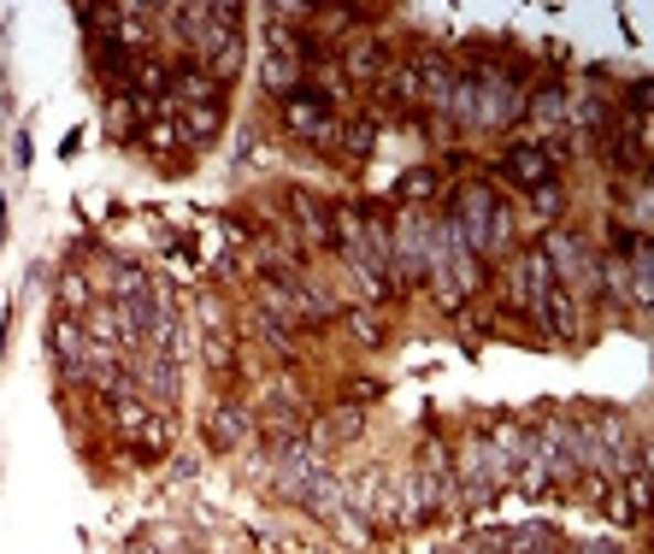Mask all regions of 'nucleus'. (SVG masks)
<instances>
[{"mask_svg":"<svg viewBox=\"0 0 654 554\" xmlns=\"http://www.w3.org/2000/svg\"><path fill=\"white\" fill-rule=\"evenodd\" d=\"M472 89H478V113H472V125H484V130H502L513 125V118L525 113V89H519V77L502 72V65H478L472 72Z\"/></svg>","mask_w":654,"mask_h":554,"instance_id":"1","label":"nucleus"},{"mask_svg":"<svg viewBox=\"0 0 654 554\" xmlns=\"http://www.w3.org/2000/svg\"><path fill=\"white\" fill-rule=\"evenodd\" d=\"M507 483H513V460H507L490 437H472V448H467V478H460V496H467L472 508H490V501L502 496Z\"/></svg>","mask_w":654,"mask_h":554,"instance_id":"2","label":"nucleus"},{"mask_svg":"<svg viewBox=\"0 0 654 554\" xmlns=\"http://www.w3.org/2000/svg\"><path fill=\"white\" fill-rule=\"evenodd\" d=\"M271 466H278V490H283L289 501H307L324 478H331L324 448L307 443V437H301V443H278V460H271Z\"/></svg>","mask_w":654,"mask_h":554,"instance_id":"3","label":"nucleus"},{"mask_svg":"<svg viewBox=\"0 0 654 554\" xmlns=\"http://www.w3.org/2000/svg\"><path fill=\"white\" fill-rule=\"evenodd\" d=\"M543 259H548V271H555L560 289H596V284H601L596 254L583 248L572 231H548V236H543Z\"/></svg>","mask_w":654,"mask_h":554,"instance_id":"4","label":"nucleus"},{"mask_svg":"<svg viewBox=\"0 0 654 554\" xmlns=\"http://www.w3.org/2000/svg\"><path fill=\"white\" fill-rule=\"evenodd\" d=\"M283 118H289V125H296L301 136H313V142H336V113H331V95L313 89V83H301V89L283 100Z\"/></svg>","mask_w":654,"mask_h":554,"instance_id":"5","label":"nucleus"},{"mask_svg":"<svg viewBox=\"0 0 654 554\" xmlns=\"http://www.w3.org/2000/svg\"><path fill=\"white\" fill-rule=\"evenodd\" d=\"M271 284L283 289V301H289V313H296V324H324L336 313V301L324 296V289L313 284L307 271H289V277H271Z\"/></svg>","mask_w":654,"mask_h":554,"instance_id":"6","label":"nucleus"},{"mask_svg":"<svg viewBox=\"0 0 654 554\" xmlns=\"http://www.w3.org/2000/svg\"><path fill=\"white\" fill-rule=\"evenodd\" d=\"M266 89L271 95H296L301 89V47H296V36H289V30H278V36H271V54H266Z\"/></svg>","mask_w":654,"mask_h":554,"instance_id":"7","label":"nucleus"},{"mask_svg":"<svg viewBox=\"0 0 654 554\" xmlns=\"http://www.w3.org/2000/svg\"><path fill=\"white\" fill-rule=\"evenodd\" d=\"M548 289H555V271H548L543 248L519 254V266H513V301H519V307H537Z\"/></svg>","mask_w":654,"mask_h":554,"instance_id":"8","label":"nucleus"},{"mask_svg":"<svg viewBox=\"0 0 654 554\" xmlns=\"http://www.w3.org/2000/svg\"><path fill=\"white\" fill-rule=\"evenodd\" d=\"M507 178H519V189H543V183H555V160H548V153L537 148V142H519L507 153Z\"/></svg>","mask_w":654,"mask_h":554,"instance_id":"9","label":"nucleus"},{"mask_svg":"<svg viewBox=\"0 0 654 554\" xmlns=\"http://www.w3.org/2000/svg\"><path fill=\"white\" fill-rule=\"evenodd\" d=\"M136 390H142V395H153V402H178V360H171V354H153V360H142V366H136Z\"/></svg>","mask_w":654,"mask_h":554,"instance_id":"10","label":"nucleus"},{"mask_svg":"<svg viewBox=\"0 0 654 554\" xmlns=\"http://www.w3.org/2000/svg\"><path fill=\"white\" fill-rule=\"evenodd\" d=\"M112 413H118V430H125V437H142L148 448H165V425L153 419L148 407H136L130 395H118V402H112Z\"/></svg>","mask_w":654,"mask_h":554,"instance_id":"11","label":"nucleus"},{"mask_svg":"<svg viewBox=\"0 0 654 554\" xmlns=\"http://www.w3.org/2000/svg\"><path fill=\"white\" fill-rule=\"evenodd\" d=\"M530 313H537L543 324H548V331H555V337H572L578 331V307H572V289H548V296L537 301V307H530Z\"/></svg>","mask_w":654,"mask_h":554,"instance_id":"12","label":"nucleus"},{"mask_svg":"<svg viewBox=\"0 0 654 554\" xmlns=\"http://www.w3.org/2000/svg\"><path fill=\"white\" fill-rule=\"evenodd\" d=\"M54 349L65 360V372H83L89 366V331H83V319H60L54 324Z\"/></svg>","mask_w":654,"mask_h":554,"instance_id":"13","label":"nucleus"},{"mask_svg":"<svg viewBox=\"0 0 654 554\" xmlns=\"http://www.w3.org/2000/svg\"><path fill=\"white\" fill-rule=\"evenodd\" d=\"M254 430V413L248 407H218L213 413V430H206V437H213V448H236Z\"/></svg>","mask_w":654,"mask_h":554,"instance_id":"14","label":"nucleus"},{"mask_svg":"<svg viewBox=\"0 0 654 554\" xmlns=\"http://www.w3.org/2000/svg\"><path fill=\"white\" fill-rule=\"evenodd\" d=\"M507 554H560V531L555 525H519V531H507Z\"/></svg>","mask_w":654,"mask_h":554,"instance_id":"15","label":"nucleus"},{"mask_svg":"<svg viewBox=\"0 0 654 554\" xmlns=\"http://www.w3.org/2000/svg\"><path fill=\"white\" fill-rule=\"evenodd\" d=\"M201 360H206V372H218V377H230V372H236V349H230L225 324H206V342H201Z\"/></svg>","mask_w":654,"mask_h":554,"instance_id":"16","label":"nucleus"},{"mask_svg":"<svg viewBox=\"0 0 654 554\" xmlns=\"http://www.w3.org/2000/svg\"><path fill=\"white\" fill-rule=\"evenodd\" d=\"M289 206L301 213L307 236H319V242H336V231H331V213H324V206H319L313 195H307V189H296V195H289Z\"/></svg>","mask_w":654,"mask_h":554,"instance_id":"17","label":"nucleus"},{"mask_svg":"<svg viewBox=\"0 0 654 554\" xmlns=\"http://www.w3.org/2000/svg\"><path fill=\"white\" fill-rule=\"evenodd\" d=\"M525 113H537V118H572V100H566V89H543L537 100H525Z\"/></svg>","mask_w":654,"mask_h":554,"instance_id":"18","label":"nucleus"},{"mask_svg":"<svg viewBox=\"0 0 654 554\" xmlns=\"http://www.w3.org/2000/svg\"><path fill=\"white\" fill-rule=\"evenodd\" d=\"M377 65H384V47H377V42H354V47H349V72H354V77H372Z\"/></svg>","mask_w":654,"mask_h":554,"instance_id":"19","label":"nucleus"},{"mask_svg":"<svg viewBox=\"0 0 654 554\" xmlns=\"http://www.w3.org/2000/svg\"><path fill=\"white\" fill-rule=\"evenodd\" d=\"M460 554H507V531H472Z\"/></svg>","mask_w":654,"mask_h":554,"instance_id":"20","label":"nucleus"},{"mask_svg":"<svg viewBox=\"0 0 654 554\" xmlns=\"http://www.w3.org/2000/svg\"><path fill=\"white\" fill-rule=\"evenodd\" d=\"M360 430H366V413H360V407H342V413H336V425H331V437H336V443H349V437H360Z\"/></svg>","mask_w":654,"mask_h":554,"instance_id":"21","label":"nucleus"},{"mask_svg":"<svg viewBox=\"0 0 654 554\" xmlns=\"http://www.w3.org/2000/svg\"><path fill=\"white\" fill-rule=\"evenodd\" d=\"M349 153H354V160H360V153H372V118L349 125Z\"/></svg>","mask_w":654,"mask_h":554,"instance_id":"22","label":"nucleus"},{"mask_svg":"<svg viewBox=\"0 0 654 554\" xmlns=\"http://www.w3.org/2000/svg\"><path fill=\"white\" fill-rule=\"evenodd\" d=\"M572 118H578V125H583V130H596V125H601V118H608V107H601V100L590 95V100H578V113H572Z\"/></svg>","mask_w":654,"mask_h":554,"instance_id":"23","label":"nucleus"},{"mask_svg":"<svg viewBox=\"0 0 654 554\" xmlns=\"http://www.w3.org/2000/svg\"><path fill=\"white\" fill-rule=\"evenodd\" d=\"M430 183H437L430 171H412V178H401V195H407V201H419V195H430Z\"/></svg>","mask_w":654,"mask_h":554,"instance_id":"24","label":"nucleus"},{"mask_svg":"<svg viewBox=\"0 0 654 554\" xmlns=\"http://www.w3.org/2000/svg\"><path fill=\"white\" fill-rule=\"evenodd\" d=\"M349 324H354V337H360V342H377V337H384V331L372 324V313H349Z\"/></svg>","mask_w":654,"mask_h":554,"instance_id":"25","label":"nucleus"},{"mask_svg":"<svg viewBox=\"0 0 654 554\" xmlns=\"http://www.w3.org/2000/svg\"><path fill=\"white\" fill-rule=\"evenodd\" d=\"M578 554H619V548H613V543H583Z\"/></svg>","mask_w":654,"mask_h":554,"instance_id":"26","label":"nucleus"},{"mask_svg":"<svg viewBox=\"0 0 654 554\" xmlns=\"http://www.w3.org/2000/svg\"><path fill=\"white\" fill-rule=\"evenodd\" d=\"M0 242H7V201H0Z\"/></svg>","mask_w":654,"mask_h":554,"instance_id":"27","label":"nucleus"}]
</instances>
